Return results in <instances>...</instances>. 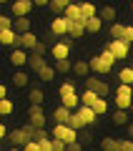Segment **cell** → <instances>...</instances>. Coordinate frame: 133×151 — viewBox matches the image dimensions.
<instances>
[{
  "label": "cell",
  "instance_id": "14",
  "mask_svg": "<svg viewBox=\"0 0 133 151\" xmlns=\"http://www.w3.org/2000/svg\"><path fill=\"white\" fill-rule=\"evenodd\" d=\"M60 106H65L70 113H75L80 108V93H70V96H63L60 98Z\"/></svg>",
  "mask_w": 133,
  "mask_h": 151
},
{
  "label": "cell",
  "instance_id": "28",
  "mask_svg": "<svg viewBox=\"0 0 133 151\" xmlns=\"http://www.w3.org/2000/svg\"><path fill=\"white\" fill-rule=\"evenodd\" d=\"M70 5V3H68V0H50V10H53L55 13V18H58V15H63V13H65V8H68Z\"/></svg>",
  "mask_w": 133,
  "mask_h": 151
},
{
  "label": "cell",
  "instance_id": "7",
  "mask_svg": "<svg viewBox=\"0 0 133 151\" xmlns=\"http://www.w3.org/2000/svg\"><path fill=\"white\" fill-rule=\"evenodd\" d=\"M106 48L116 55V60H126V58H128V50H131V45H126L123 40H108Z\"/></svg>",
  "mask_w": 133,
  "mask_h": 151
},
{
  "label": "cell",
  "instance_id": "1",
  "mask_svg": "<svg viewBox=\"0 0 133 151\" xmlns=\"http://www.w3.org/2000/svg\"><path fill=\"white\" fill-rule=\"evenodd\" d=\"M50 139L63 141V144L68 146V144H73V141H78V131H73L70 126H65V124H53V129H50Z\"/></svg>",
  "mask_w": 133,
  "mask_h": 151
},
{
  "label": "cell",
  "instance_id": "29",
  "mask_svg": "<svg viewBox=\"0 0 133 151\" xmlns=\"http://www.w3.org/2000/svg\"><path fill=\"white\" fill-rule=\"evenodd\" d=\"M98 98H101L98 93H93V91H88V88H85V91L80 93V106H93Z\"/></svg>",
  "mask_w": 133,
  "mask_h": 151
},
{
  "label": "cell",
  "instance_id": "37",
  "mask_svg": "<svg viewBox=\"0 0 133 151\" xmlns=\"http://www.w3.org/2000/svg\"><path fill=\"white\" fill-rule=\"evenodd\" d=\"M98 55H101V60H103V63L108 65V68H113V63H116V55H113V53H111L108 48H103V50H101Z\"/></svg>",
  "mask_w": 133,
  "mask_h": 151
},
{
  "label": "cell",
  "instance_id": "24",
  "mask_svg": "<svg viewBox=\"0 0 133 151\" xmlns=\"http://www.w3.org/2000/svg\"><path fill=\"white\" fill-rule=\"evenodd\" d=\"M73 73L80 76V78H88V73H91V65H88V60H75V63H73Z\"/></svg>",
  "mask_w": 133,
  "mask_h": 151
},
{
  "label": "cell",
  "instance_id": "50",
  "mask_svg": "<svg viewBox=\"0 0 133 151\" xmlns=\"http://www.w3.org/2000/svg\"><path fill=\"white\" fill-rule=\"evenodd\" d=\"M33 55H45V45H43V43H40V45H38V48H35V50H33Z\"/></svg>",
  "mask_w": 133,
  "mask_h": 151
},
{
  "label": "cell",
  "instance_id": "51",
  "mask_svg": "<svg viewBox=\"0 0 133 151\" xmlns=\"http://www.w3.org/2000/svg\"><path fill=\"white\" fill-rule=\"evenodd\" d=\"M128 139L133 141V121H131V124H128Z\"/></svg>",
  "mask_w": 133,
  "mask_h": 151
},
{
  "label": "cell",
  "instance_id": "30",
  "mask_svg": "<svg viewBox=\"0 0 133 151\" xmlns=\"http://www.w3.org/2000/svg\"><path fill=\"white\" fill-rule=\"evenodd\" d=\"M50 65L55 68V73H70L73 70V60H53Z\"/></svg>",
  "mask_w": 133,
  "mask_h": 151
},
{
  "label": "cell",
  "instance_id": "9",
  "mask_svg": "<svg viewBox=\"0 0 133 151\" xmlns=\"http://www.w3.org/2000/svg\"><path fill=\"white\" fill-rule=\"evenodd\" d=\"M8 141H10L15 149H23V146L30 141V136H28L23 129H13V131H8Z\"/></svg>",
  "mask_w": 133,
  "mask_h": 151
},
{
  "label": "cell",
  "instance_id": "33",
  "mask_svg": "<svg viewBox=\"0 0 133 151\" xmlns=\"http://www.w3.org/2000/svg\"><path fill=\"white\" fill-rule=\"evenodd\" d=\"M70 93H78V91H75V83H73V81H65V83H60V88H58V98L70 96Z\"/></svg>",
  "mask_w": 133,
  "mask_h": 151
},
{
  "label": "cell",
  "instance_id": "11",
  "mask_svg": "<svg viewBox=\"0 0 133 151\" xmlns=\"http://www.w3.org/2000/svg\"><path fill=\"white\" fill-rule=\"evenodd\" d=\"M28 60H30V53H25V50H20V48H15V50L10 53V63L15 65L18 70H23V68H25V65H28Z\"/></svg>",
  "mask_w": 133,
  "mask_h": 151
},
{
  "label": "cell",
  "instance_id": "19",
  "mask_svg": "<svg viewBox=\"0 0 133 151\" xmlns=\"http://www.w3.org/2000/svg\"><path fill=\"white\" fill-rule=\"evenodd\" d=\"M98 18H101L103 23H111L113 25V23H116V8L113 5H103L101 10H98Z\"/></svg>",
  "mask_w": 133,
  "mask_h": 151
},
{
  "label": "cell",
  "instance_id": "25",
  "mask_svg": "<svg viewBox=\"0 0 133 151\" xmlns=\"http://www.w3.org/2000/svg\"><path fill=\"white\" fill-rule=\"evenodd\" d=\"M28 101H30V106H43V101H45V93H43L40 88H30V93H28Z\"/></svg>",
  "mask_w": 133,
  "mask_h": 151
},
{
  "label": "cell",
  "instance_id": "2",
  "mask_svg": "<svg viewBox=\"0 0 133 151\" xmlns=\"http://www.w3.org/2000/svg\"><path fill=\"white\" fill-rule=\"evenodd\" d=\"M116 108L118 111H131V103H133V86H123V83H118L116 88Z\"/></svg>",
  "mask_w": 133,
  "mask_h": 151
},
{
  "label": "cell",
  "instance_id": "32",
  "mask_svg": "<svg viewBox=\"0 0 133 151\" xmlns=\"http://www.w3.org/2000/svg\"><path fill=\"white\" fill-rule=\"evenodd\" d=\"M118 81H121L123 86H133V68H131V65L123 68L121 73H118Z\"/></svg>",
  "mask_w": 133,
  "mask_h": 151
},
{
  "label": "cell",
  "instance_id": "36",
  "mask_svg": "<svg viewBox=\"0 0 133 151\" xmlns=\"http://www.w3.org/2000/svg\"><path fill=\"white\" fill-rule=\"evenodd\" d=\"M13 111H15V103H13L10 98H5V101H0V116H10Z\"/></svg>",
  "mask_w": 133,
  "mask_h": 151
},
{
  "label": "cell",
  "instance_id": "17",
  "mask_svg": "<svg viewBox=\"0 0 133 151\" xmlns=\"http://www.w3.org/2000/svg\"><path fill=\"white\" fill-rule=\"evenodd\" d=\"M45 65H48V60L43 58V55H33V53H30V60H28V68H30L35 76L40 73V70L45 68Z\"/></svg>",
  "mask_w": 133,
  "mask_h": 151
},
{
  "label": "cell",
  "instance_id": "49",
  "mask_svg": "<svg viewBox=\"0 0 133 151\" xmlns=\"http://www.w3.org/2000/svg\"><path fill=\"white\" fill-rule=\"evenodd\" d=\"M3 139H8V129H5V124L0 121V141H3Z\"/></svg>",
  "mask_w": 133,
  "mask_h": 151
},
{
  "label": "cell",
  "instance_id": "42",
  "mask_svg": "<svg viewBox=\"0 0 133 151\" xmlns=\"http://www.w3.org/2000/svg\"><path fill=\"white\" fill-rule=\"evenodd\" d=\"M23 151H40V144H38V141H28V144L23 146Z\"/></svg>",
  "mask_w": 133,
  "mask_h": 151
},
{
  "label": "cell",
  "instance_id": "21",
  "mask_svg": "<svg viewBox=\"0 0 133 151\" xmlns=\"http://www.w3.org/2000/svg\"><path fill=\"white\" fill-rule=\"evenodd\" d=\"M80 15H83V20L98 18V8L93 5V3H80Z\"/></svg>",
  "mask_w": 133,
  "mask_h": 151
},
{
  "label": "cell",
  "instance_id": "35",
  "mask_svg": "<svg viewBox=\"0 0 133 151\" xmlns=\"http://www.w3.org/2000/svg\"><path fill=\"white\" fill-rule=\"evenodd\" d=\"M123 30H126V23H113V25H111V38H113V40H121V38H123Z\"/></svg>",
  "mask_w": 133,
  "mask_h": 151
},
{
  "label": "cell",
  "instance_id": "8",
  "mask_svg": "<svg viewBox=\"0 0 133 151\" xmlns=\"http://www.w3.org/2000/svg\"><path fill=\"white\" fill-rule=\"evenodd\" d=\"M13 15L15 18H30V10H33V0H15L10 5Z\"/></svg>",
  "mask_w": 133,
  "mask_h": 151
},
{
  "label": "cell",
  "instance_id": "23",
  "mask_svg": "<svg viewBox=\"0 0 133 151\" xmlns=\"http://www.w3.org/2000/svg\"><path fill=\"white\" fill-rule=\"evenodd\" d=\"M68 119H70V111L65 106H55V111H53V121L55 124H68Z\"/></svg>",
  "mask_w": 133,
  "mask_h": 151
},
{
  "label": "cell",
  "instance_id": "3",
  "mask_svg": "<svg viewBox=\"0 0 133 151\" xmlns=\"http://www.w3.org/2000/svg\"><path fill=\"white\" fill-rule=\"evenodd\" d=\"M85 88L93 91V93H98L101 98H106L108 93H111V86H108L106 81H101V76H88V78H85Z\"/></svg>",
  "mask_w": 133,
  "mask_h": 151
},
{
  "label": "cell",
  "instance_id": "47",
  "mask_svg": "<svg viewBox=\"0 0 133 151\" xmlns=\"http://www.w3.org/2000/svg\"><path fill=\"white\" fill-rule=\"evenodd\" d=\"M5 98H8V86L0 83V101H5Z\"/></svg>",
  "mask_w": 133,
  "mask_h": 151
},
{
  "label": "cell",
  "instance_id": "31",
  "mask_svg": "<svg viewBox=\"0 0 133 151\" xmlns=\"http://www.w3.org/2000/svg\"><path fill=\"white\" fill-rule=\"evenodd\" d=\"M65 126H70V129H73V131H78V134H80V131L85 129V124L80 121L78 111H75V113H70V119H68V124H65Z\"/></svg>",
  "mask_w": 133,
  "mask_h": 151
},
{
  "label": "cell",
  "instance_id": "44",
  "mask_svg": "<svg viewBox=\"0 0 133 151\" xmlns=\"http://www.w3.org/2000/svg\"><path fill=\"white\" fill-rule=\"evenodd\" d=\"M65 151H83V144H80V141H73V144L65 146Z\"/></svg>",
  "mask_w": 133,
  "mask_h": 151
},
{
  "label": "cell",
  "instance_id": "46",
  "mask_svg": "<svg viewBox=\"0 0 133 151\" xmlns=\"http://www.w3.org/2000/svg\"><path fill=\"white\" fill-rule=\"evenodd\" d=\"M50 3L48 0H33V8H48Z\"/></svg>",
  "mask_w": 133,
  "mask_h": 151
},
{
  "label": "cell",
  "instance_id": "43",
  "mask_svg": "<svg viewBox=\"0 0 133 151\" xmlns=\"http://www.w3.org/2000/svg\"><path fill=\"white\" fill-rule=\"evenodd\" d=\"M50 151H65V144H63V141H50Z\"/></svg>",
  "mask_w": 133,
  "mask_h": 151
},
{
  "label": "cell",
  "instance_id": "54",
  "mask_svg": "<svg viewBox=\"0 0 133 151\" xmlns=\"http://www.w3.org/2000/svg\"><path fill=\"white\" fill-rule=\"evenodd\" d=\"M131 68H133V60H131Z\"/></svg>",
  "mask_w": 133,
  "mask_h": 151
},
{
  "label": "cell",
  "instance_id": "22",
  "mask_svg": "<svg viewBox=\"0 0 133 151\" xmlns=\"http://www.w3.org/2000/svg\"><path fill=\"white\" fill-rule=\"evenodd\" d=\"M85 33V20H75L68 25V38H80Z\"/></svg>",
  "mask_w": 133,
  "mask_h": 151
},
{
  "label": "cell",
  "instance_id": "12",
  "mask_svg": "<svg viewBox=\"0 0 133 151\" xmlns=\"http://www.w3.org/2000/svg\"><path fill=\"white\" fill-rule=\"evenodd\" d=\"M88 65H91V73H93V76H106V73H111V68L101 60V55H93V58L88 60Z\"/></svg>",
  "mask_w": 133,
  "mask_h": 151
},
{
  "label": "cell",
  "instance_id": "48",
  "mask_svg": "<svg viewBox=\"0 0 133 151\" xmlns=\"http://www.w3.org/2000/svg\"><path fill=\"white\" fill-rule=\"evenodd\" d=\"M50 141H53V139H45V141H40V151H50Z\"/></svg>",
  "mask_w": 133,
  "mask_h": 151
},
{
  "label": "cell",
  "instance_id": "53",
  "mask_svg": "<svg viewBox=\"0 0 133 151\" xmlns=\"http://www.w3.org/2000/svg\"><path fill=\"white\" fill-rule=\"evenodd\" d=\"M128 113H131V116H133V103H131V111H128Z\"/></svg>",
  "mask_w": 133,
  "mask_h": 151
},
{
  "label": "cell",
  "instance_id": "4",
  "mask_svg": "<svg viewBox=\"0 0 133 151\" xmlns=\"http://www.w3.org/2000/svg\"><path fill=\"white\" fill-rule=\"evenodd\" d=\"M40 43H43V40H40V38H38L35 33L30 30V33H23V35H18V43H15V48L25 50V53H28V50L33 53V50H35V48H38Z\"/></svg>",
  "mask_w": 133,
  "mask_h": 151
},
{
  "label": "cell",
  "instance_id": "39",
  "mask_svg": "<svg viewBox=\"0 0 133 151\" xmlns=\"http://www.w3.org/2000/svg\"><path fill=\"white\" fill-rule=\"evenodd\" d=\"M91 108H93V111H96V113H98V116H103V113H106V111H108V101H106V98H98V101H96V103H93V106H91Z\"/></svg>",
  "mask_w": 133,
  "mask_h": 151
},
{
  "label": "cell",
  "instance_id": "38",
  "mask_svg": "<svg viewBox=\"0 0 133 151\" xmlns=\"http://www.w3.org/2000/svg\"><path fill=\"white\" fill-rule=\"evenodd\" d=\"M38 78H40V81H53V78H55V68H53V65H45V68L38 73Z\"/></svg>",
  "mask_w": 133,
  "mask_h": 151
},
{
  "label": "cell",
  "instance_id": "20",
  "mask_svg": "<svg viewBox=\"0 0 133 151\" xmlns=\"http://www.w3.org/2000/svg\"><path fill=\"white\" fill-rule=\"evenodd\" d=\"M15 43H18V33L13 30V28L0 30V45H15Z\"/></svg>",
  "mask_w": 133,
  "mask_h": 151
},
{
  "label": "cell",
  "instance_id": "52",
  "mask_svg": "<svg viewBox=\"0 0 133 151\" xmlns=\"http://www.w3.org/2000/svg\"><path fill=\"white\" fill-rule=\"evenodd\" d=\"M8 151H23V149H15V146H10V149H8Z\"/></svg>",
  "mask_w": 133,
  "mask_h": 151
},
{
  "label": "cell",
  "instance_id": "45",
  "mask_svg": "<svg viewBox=\"0 0 133 151\" xmlns=\"http://www.w3.org/2000/svg\"><path fill=\"white\" fill-rule=\"evenodd\" d=\"M121 151H133V141H131V139L121 141Z\"/></svg>",
  "mask_w": 133,
  "mask_h": 151
},
{
  "label": "cell",
  "instance_id": "55",
  "mask_svg": "<svg viewBox=\"0 0 133 151\" xmlns=\"http://www.w3.org/2000/svg\"><path fill=\"white\" fill-rule=\"evenodd\" d=\"M131 10H133V5H131Z\"/></svg>",
  "mask_w": 133,
  "mask_h": 151
},
{
  "label": "cell",
  "instance_id": "15",
  "mask_svg": "<svg viewBox=\"0 0 133 151\" xmlns=\"http://www.w3.org/2000/svg\"><path fill=\"white\" fill-rule=\"evenodd\" d=\"M30 28H33V20H30V18H13V30H15L18 35L30 33Z\"/></svg>",
  "mask_w": 133,
  "mask_h": 151
},
{
  "label": "cell",
  "instance_id": "18",
  "mask_svg": "<svg viewBox=\"0 0 133 151\" xmlns=\"http://www.w3.org/2000/svg\"><path fill=\"white\" fill-rule=\"evenodd\" d=\"M63 18H65V20H68V23H75V20H83V15H80V5H75V3H70V5L65 8Z\"/></svg>",
  "mask_w": 133,
  "mask_h": 151
},
{
  "label": "cell",
  "instance_id": "10",
  "mask_svg": "<svg viewBox=\"0 0 133 151\" xmlns=\"http://www.w3.org/2000/svg\"><path fill=\"white\" fill-rule=\"evenodd\" d=\"M68 25H70V23L65 20L63 15H58V18H53V20H50V33H53V35H58V38H63V35H68Z\"/></svg>",
  "mask_w": 133,
  "mask_h": 151
},
{
  "label": "cell",
  "instance_id": "5",
  "mask_svg": "<svg viewBox=\"0 0 133 151\" xmlns=\"http://www.w3.org/2000/svg\"><path fill=\"white\" fill-rule=\"evenodd\" d=\"M50 55L53 60H68L70 58V43L68 40H58V43L50 45Z\"/></svg>",
  "mask_w": 133,
  "mask_h": 151
},
{
  "label": "cell",
  "instance_id": "26",
  "mask_svg": "<svg viewBox=\"0 0 133 151\" xmlns=\"http://www.w3.org/2000/svg\"><path fill=\"white\" fill-rule=\"evenodd\" d=\"M111 121L116 126H128V124H131V113H128V111H116L111 116Z\"/></svg>",
  "mask_w": 133,
  "mask_h": 151
},
{
  "label": "cell",
  "instance_id": "41",
  "mask_svg": "<svg viewBox=\"0 0 133 151\" xmlns=\"http://www.w3.org/2000/svg\"><path fill=\"white\" fill-rule=\"evenodd\" d=\"M8 28H13V18L5 15V13H0V30H8Z\"/></svg>",
  "mask_w": 133,
  "mask_h": 151
},
{
  "label": "cell",
  "instance_id": "40",
  "mask_svg": "<svg viewBox=\"0 0 133 151\" xmlns=\"http://www.w3.org/2000/svg\"><path fill=\"white\" fill-rule=\"evenodd\" d=\"M126 45H133V25H126V30H123V38H121Z\"/></svg>",
  "mask_w": 133,
  "mask_h": 151
},
{
  "label": "cell",
  "instance_id": "27",
  "mask_svg": "<svg viewBox=\"0 0 133 151\" xmlns=\"http://www.w3.org/2000/svg\"><path fill=\"white\" fill-rule=\"evenodd\" d=\"M101 149H103V151H121V141H118V139H111V136H106V139L101 141Z\"/></svg>",
  "mask_w": 133,
  "mask_h": 151
},
{
  "label": "cell",
  "instance_id": "34",
  "mask_svg": "<svg viewBox=\"0 0 133 151\" xmlns=\"http://www.w3.org/2000/svg\"><path fill=\"white\" fill-rule=\"evenodd\" d=\"M101 25H103L101 18H91V20H85V33H101Z\"/></svg>",
  "mask_w": 133,
  "mask_h": 151
},
{
  "label": "cell",
  "instance_id": "6",
  "mask_svg": "<svg viewBox=\"0 0 133 151\" xmlns=\"http://www.w3.org/2000/svg\"><path fill=\"white\" fill-rule=\"evenodd\" d=\"M28 124L35 129H45V111L40 106H30L28 108Z\"/></svg>",
  "mask_w": 133,
  "mask_h": 151
},
{
  "label": "cell",
  "instance_id": "16",
  "mask_svg": "<svg viewBox=\"0 0 133 151\" xmlns=\"http://www.w3.org/2000/svg\"><path fill=\"white\" fill-rule=\"evenodd\" d=\"M10 81H13V86H15V88H25L28 83H30V73H28V70H15Z\"/></svg>",
  "mask_w": 133,
  "mask_h": 151
},
{
  "label": "cell",
  "instance_id": "13",
  "mask_svg": "<svg viewBox=\"0 0 133 151\" xmlns=\"http://www.w3.org/2000/svg\"><path fill=\"white\" fill-rule=\"evenodd\" d=\"M78 116H80V121H83L85 126H93V124L98 121V113L93 111L91 106H80V108H78Z\"/></svg>",
  "mask_w": 133,
  "mask_h": 151
}]
</instances>
